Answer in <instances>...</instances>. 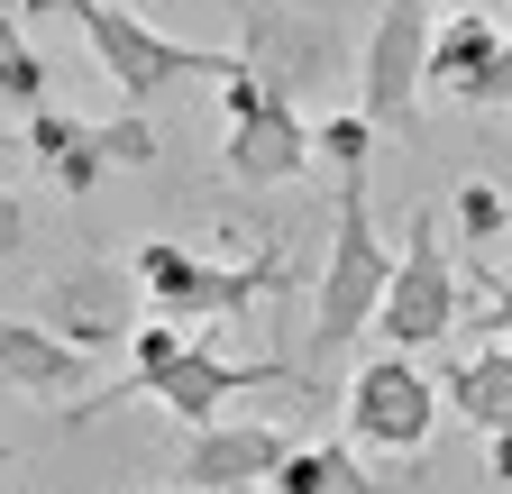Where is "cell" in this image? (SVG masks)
I'll list each match as a JSON object with an SVG mask.
<instances>
[{
	"instance_id": "obj_1",
	"label": "cell",
	"mask_w": 512,
	"mask_h": 494,
	"mask_svg": "<svg viewBox=\"0 0 512 494\" xmlns=\"http://www.w3.org/2000/svg\"><path fill=\"white\" fill-rule=\"evenodd\" d=\"M119 266H128V284L147 293V312L183 321L192 339H211L229 321H256L293 284V238L266 229V238H256V257H238V266L211 257V247H183V238H147V247H128Z\"/></svg>"
},
{
	"instance_id": "obj_2",
	"label": "cell",
	"mask_w": 512,
	"mask_h": 494,
	"mask_svg": "<svg viewBox=\"0 0 512 494\" xmlns=\"http://www.w3.org/2000/svg\"><path fill=\"white\" fill-rule=\"evenodd\" d=\"M28 10H64V19H74L92 37V55L110 65V83H119L128 110H147V101H165L183 83H220L229 74V46H183V37L147 28L128 0H28Z\"/></svg>"
},
{
	"instance_id": "obj_3",
	"label": "cell",
	"mask_w": 512,
	"mask_h": 494,
	"mask_svg": "<svg viewBox=\"0 0 512 494\" xmlns=\"http://www.w3.org/2000/svg\"><path fill=\"white\" fill-rule=\"evenodd\" d=\"M384 275H394V247L375 238L366 211V174H339V202H330V257H320V293H311V357H339L375 330V302Z\"/></svg>"
},
{
	"instance_id": "obj_4",
	"label": "cell",
	"mask_w": 512,
	"mask_h": 494,
	"mask_svg": "<svg viewBox=\"0 0 512 494\" xmlns=\"http://www.w3.org/2000/svg\"><path fill=\"white\" fill-rule=\"evenodd\" d=\"M238 65L284 92V101H311V92H339L357 83V46L320 19V10H293V0H238Z\"/></svg>"
},
{
	"instance_id": "obj_5",
	"label": "cell",
	"mask_w": 512,
	"mask_h": 494,
	"mask_svg": "<svg viewBox=\"0 0 512 494\" xmlns=\"http://www.w3.org/2000/svg\"><path fill=\"white\" fill-rule=\"evenodd\" d=\"M375 330L384 348H439L458 330V257H448V229H439V202L412 211L403 247H394V275H384V302H375Z\"/></svg>"
},
{
	"instance_id": "obj_6",
	"label": "cell",
	"mask_w": 512,
	"mask_h": 494,
	"mask_svg": "<svg viewBox=\"0 0 512 494\" xmlns=\"http://www.w3.org/2000/svg\"><path fill=\"white\" fill-rule=\"evenodd\" d=\"M220 92V165L238 174V183H302L311 174V129H302V110L284 101V92H266L238 55H229V74L211 83Z\"/></svg>"
},
{
	"instance_id": "obj_7",
	"label": "cell",
	"mask_w": 512,
	"mask_h": 494,
	"mask_svg": "<svg viewBox=\"0 0 512 494\" xmlns=\"http://www.w3.org/2000/svg\"><path fill=\"white\" fill-rule=\"evenodd\" d=\"M430 19L439 0H384L366 46H357V110L375 119V129L412 138L421 129V65H430Z\"/></svg>"
},
{
	"instance_id": "obj_8",
	"label": "cell",
	"mask_w": 512,
	"mask_h": 494,
	"mask_svg": "<svg viewBox=\"0 0 512 494\" xmlns=\"http://www.w3.org/2000/svg\"><path fill=\"white\" fill-rule=\"evenodd\" d=\"M339 394H348V403H339V412H348V449H375V458H412V449H430V430H439V385L421 376L403 348L366 357Z\"/></svg>"
},
{
	"instance_id": "obj_9",
	"label": "cell",
	"mask_w": 512,
	"mask_h": 494,
	"mask_svg": "<svg viewBox=\"0 0 512 494\" xmlns=\"http://www.w3.org/2000/svg\"><path fill=\"white\" fill-rule=\"evenodd\" d=\"M37 330H55L64 348H83V357H101V348H128V330H138V284H128V266H110V257H83V266H64V275H46L37 284Z\"/></svg>"
},
{
	"instance_id": "obj_10",
	"label": "cell",
	"mask_w": 512,
	"mask_h": 494,
	"mask_svg": "<svg viewBox=\"0 0 512 494\" xmlns=\"http://www.w3.org/2000/svg\"><path fill=\"white\" fill-rule=\"evenodd\" d=\"M284 449H293V440H284L275 421H211V430H192V440H183L174 485H183V494H247V485L275 476Z\"/></svg>"
},
{
	"instance_id": "obj_11",
	"label": "cell",
	"mask_w": 512,
	"mask_h": 494,
	"mask_svg": "<svg viewBox=\"0 0 512 494\" xmlns=\"http://www.w3.org/2000/svg\"><path fill=\"white\" fill-rule=\"evenodd\" d=\"M0 385L28 394V403H46V412H64V403L92 394V357L64 348V339L37 330V321H19V312H0Z\"/></svg>"
},
{
	"instance_id": "obj_12",
	"label": "cell",
	"mask_w": 512,
	"mask_h": 494,
	"mask_svg": "<svg viewBox=\"0 0 512 494\" xmlns=\"http://www.w3.org/2000/svg\"><path fill=\"white\" fill-rule=\"evenodd\" d=\"M503 46V19L494 10H448V19H430V65H421V92H448L458 101L476 74H485V55Z\"/></svg>"
},
{
	"instance_id": "obj_13",
	"label": "cell",
	"mask_w": 512,
	"mask_h": 494,
	"mask_svg": "<svg viewBox=\"0 0 512 494\" xmlns=\"http://www.w3.org/2000/svg\"><path fill=\"white\" fill-rule=\"evenodd\" d=\"M266 494H384V476H366L348 440H293L275 458Z\"/></svg>"
},
{
	"instance_id": "obj_14",
	"label": "cell",
	"mask_w": 512,
	"mask_h": 494,
	"mask_svg": "<svg viewBox=\"0 0 512 494\" xmlns=\"http://www.w3.org/2000/svg\"><path fill=\"white\" fill-rule=\"evenodd\" d=\"M439 394H448V412H467L476 430H512V339H494V348L458 357Z\"/></svg>"
},
{
	"instance_id": "obj_15",
	"label": "cell",
	"mask_w": 512,
	"mask_h": 494,
	"mask_svg": "<svg viewBox=\"0 0 512 494\" xmlns=\"http://www.w3.org/2000/svg\"><path fill=\"white\" fill-rule=\"evenodd\" d=\"M28 147H37V165H46L74 202H83L92 183L110 174V165H101V138L83 129V119H64V110H28Z\"/></svg>"
},
{
	"instance_id": "obj_16",
	"label": "cell",
	"mask_w": 512,
	"mask_h": 494,
	"mask_svg": "<svg viewBox=\"0 0 512 494\" xmlns=\"http://www.w3.org/2000/svg\"><path fill=\"white\" fill-rule=\"evenodd\" d=\"M375 119L366 110H330V119H320V129H311V165H330V174H366L375 165Z\"/></svg>"
},
{
	"instance_id": "obj_17",
	"label": "cell",
	"mask_w": 512,
	"mask_h": 494,
	"mask_svg": "<svg viewBox=\"0 0 512 494\" xmlns=\"http://www.w3.org/2000/svg\"><path fill=\"white\" fill-rule=\"evenodd\" d=\"M0 101L10 110H46V65H37V46H28V28L0 10Z\"/></svg>"
},
{
	"instance_id": "obj_18",
	"label": "cell",
	"mask_w": 512,
	"mask_h": 494,
	"mask_svg": "<svg viewBox=\"0 0 512 494\" xmlns=\"http://www.w3.org/2000/svg\"><path fill=\"white\" fill-rule=\"evenodd\" d=\"M503 193H494V183L485 174H467L458 183V202H448V229H458V247H476V257H485V247H503Z\"/></svg>"
},
{
	"instance_id": "obj_19",
	"label": "cell",
	"mask_w": 512,
	"mask_h": 494,
	"mask_svg": "<svg viewBox=\"0 0 512 494\" xmlns=\"http://www.w3.org/2000/svg\"><path fill=\"white\" fill-rule=\"evenodd\" d=\"M92 138H101V165H110V174H147V165L165 156V138L147 129V110H119V119H101Z\"/></svg>"
},
{
	"instance_id": "obj_20",
	"label": "cell",
	"mask_w": 512,
	"mask_h": 494,
	"mask_svg": "<svg viewBox=\"0 0 512 494\" xmlns=\"http://www.w3.org/2000/svg\"><path fill=\"white\" fill-rule=\"evenodd\" d=\"M458 101H467V110H512V28H503V46L485 55V74H476Z\"/></svg>"
},
{
	"instance_id": "obj_21",
	"label": "cell",
	"mask_w": 512,
	"mask_h": 494,
	"mask_svg": "<svg viewBox=\"0 0 512 494\" xmlns=\"http://www.w3.org/2000/svg\"><path fill=\"white\" fill-rule=\"evenodd\" d=\"M19 257H28V202L0 183V266H19Z\"/></svg>"
},
{
	"instance_id": "obj_22",
	"label": "cell",
	"mask_w": 512,
	"mask_h": 494,
	"mask_svg": "<svg viewBox=\"0 0 512 494\" xmlns=\"http://www.w3.org/2000/svg\"><path fill=\"white\" fill-rule=\"evenodd\" d=\"M485 476L512 485V430H485Z\"/></svg>"
},
{
	"instance_id": "obj_23",
	"label": "cell",
	"mask_w": 512,
	"mask_h": 494,
	"mask_svg": "<svg viewBox=\"0 0 512 494\" xmlns=\"http://www.w3.org/2000/svg\"><path fill=\"white\" fill-rule=\"evenodd\" d=\"M156 494H183V485H156Z\"/></svg>"
}]
</instances>
